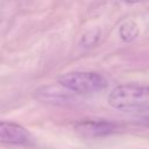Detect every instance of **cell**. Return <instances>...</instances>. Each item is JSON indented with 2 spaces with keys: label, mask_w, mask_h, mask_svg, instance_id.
Listing matches in <instances>:
<instances>
[{
  "label": "cell",
  "mask_w": 149,
  "mask_h": 149,
  "mask_svg": "<svg viewBox=\"0 0 149 149\" xmlns=\"http://www.w3.org/2000/svg\"><path fill=\"white\" fill-rule=\"evenodd\" d=\"M100 34H101V31L99 28H93V29L86 31L80 40V45L84 48H91V47L95 45L100 38Z\"/></svg>",
  "instance_id": "obj_7"
},
{
  "label": "cell",
  "mask_w": 149,
  "mask_h": 149,
  "mask_svg": "<svg viewBox=\"0 0 149 149\" xmlns=\"http://www.w3.org/2000/svg\"><path fill=\"white\" fill-rule=\"evenodd\" d=\"M29 133L21 125L0 120V142L8 144H23L28 141Z\"/></svg>",
  "instance_id": "obj_4"
},
{
  "label": "cell",
  "mask_w": 149,
  "mask_h": 149,
  "mask_svg": "<svg viewBox=\"0 0 149 149\" xmlns=\"http://www.w3.org/2000/svg\"><path fill=\"white\" fill-rule=\"evenodd\" d=\"M119 34L125 42H132L139 36L140 29L134 21H127L120 27Z\"/></svg>",
  "instance_id": "obj_6"
},
{
  "label": "cell",
  "mask_w": 149,
  "mask_h": 149,
  "mask_svg": "<svg viewBox=\"0 0 149 149\" xmlns=\"http://www.w3.org/2000/svg\"><path fill=\"white\" fill-rule=\"evenodd\" d=\"M115 125L106 120H80L74 125V130L84 137H104L115 132Z\"/></svg>",
  "instance_id": "obj_3"
},
{
  "label": "cell",
  "mask_w": 149,
  "mask_h": 149,
  "mask_svg": "<svg viewBox=\"0 0 149 149\" xmlns=\"http://www.w3.org/2000/svg\"><path fill=\"white\" fill-rule=\"evenodd\" d=\"M71 91L66 90L62 85L59 86H44L35 92L36 99L45 104H68L72 100Z\"/></svg>",
  "instance_id": "obj_5"
},
{
  "label": "cell",
  "mask_w": 149,
  "mask_h": 149,
  "mask_svg": "<svg viewBox=\"0 0 149 149\" xmlns=\"http://www.w3.org/2000/svg\"><path fill=\"white\" fill-rule=\"evenodd\" d=\"M108 104L122 112L149 111V87L133 84L119 85L108 94Z\"/></svg>",
  "instance_id": "obj_1"
},
{
  "label": "cell",
  "mask_w": 149,
  "mask_h": 149,
  "mask_svg": "<svg viewBox=\"0 0 149 149\" xmlns=\"http://www.w3.org/2000/svg\"><path fill=\"white\" fill-rule=\"evenodd\" d=\"M126 2H128V3H134V2H137L139 0H125Z\"/></svg>",
  "instance_id": "obj_9"
},
{
  "label": "cell",
  "mask_w": 149,
  "mask_h": 149,
  "mask_svg": "<svg viewBox=\"0 0 149 149\" xmlns=\"http://www.w3.org/2000/svg\"><path fill=\"white\" fill-rule=\"evenodd\" d=\"M58 84L76 94H93L107 87V80L92 71H73L58 77Z\"/></svg>",
  "instance_id": "obj_2"
},
{
  "label": "cell",
  "mask_w": 149,
  "mask_h": 149,
  "mask_svg": "<svg viewBox=\"0 0 149 149\" xmlns=\"http://www.w3.org/2000/svg\"><path fill=\"white\" fill-rule=\"evenodd\" d=\"M142 122H143L146 126L149 127V114H148V115H144V116L142 118Z\"/></svg>",
  "instance_id": "obj_8"
}]
</instances>
